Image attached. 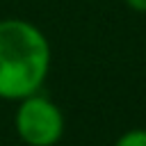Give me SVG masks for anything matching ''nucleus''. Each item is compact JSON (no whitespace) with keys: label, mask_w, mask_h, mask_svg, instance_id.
Listing matches in <instances>:
<instances>
[{"label":"nucleus","mask_w":146,"mask_h":146,"mask_svg":"<svg viewBox=\"0 0 146 146\" xmlns=\"http://www.w3.org/2000/svg\"><path fill=\"white\" fill-rule=\"evenodd\" d=\"M112 146H146V128H132L116 137Z\"/></svg>","instance_id":"nucleus-3"},{"label":"nucleus","mask_w":146,"mask_h":146,"mask_svg":"<svg viewBox=\"0 0 146 146\" xmlns=\"http://www.w3.org/2000/svg\"><path fill=\"white\" fill-rule=\"evenodd\" d=\"M128 9H132L135 14H146V0H123Z\"/></svg>","instance_id":"nucleus-4"},{"label":"nucleus","mask_w":146,"mask_h":146,"mask_svg":"<svg viewBox=\"0 0 146 146\" xmlns=\"http://www.w3.org/2000/svg\"><path fill=\"white\" fill-rule=\"evenodd\" d=\"M14 130L25 146H57L66 130L62 107L41 91L16 103Z\"/></svg>","instance_id":"nucleus-2"},{"label":"nucleus","mask_w":146,"mask_h":146,"mask_svg":"<svg viewBox=\"0 0 146 146\" xmlns=\"http://www.w3.org/2000/svg\"><path fill=\"white\" fill-rule=\"evenodd\" d=\"M52 64L48 36L25 18H0V98L23 100L43 89Z\"/></svg>","instance_id":"nucleus-1"}]
</instances>
